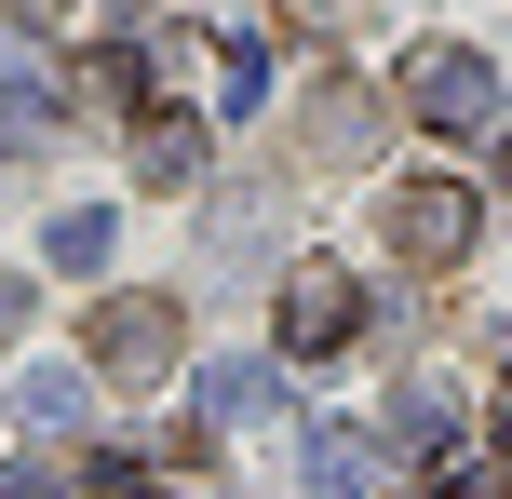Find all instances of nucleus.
<instances>
[{
	"label": "nucleus",
	"mask_w": 512,
	"mask_h": 499,
	"mask_svg": "<svg viewBox=\"0 0 512 499\" xmlns=\"http://www.w3.org/2000/svg\"><path fill=\"white\" fill-rule=\"evenodd\" d=\"M270 14H283V27H310V41H351L364 0H270Z\"/></svg>",
	"instance_id": "11"
},
{
	"label": "nucleus",
	"mask_w": 512,
	"mask_h": 499,
	"mask_svg": "<svg viewBox=\"0 0 512 499\" xmlns=\"http://www.w3.org/2000/svg\"><path fill=\"white\" fill-rule=\"evenodd\" d=\"M162 499H189V486H162Z\"/></svg>",
	"instance_id": "20"
},
{
	"label": "nucleus",
	"mask_w": 512,
	"mask_h": 499,
	"mask_svg": "<svg viewBox=\"0 0 512 499\" xmlns=\"http://www.w3.org/2000/svg\"><path fill=\"white\" fill-rule=\"evenodd\" d=\"M486 432H499V446H512V365H499V392H486Z\"/></svg>",
	"instance_id": "17"
},
{
	"label": "nucleus",
	"mask_w": 512,
	"mask_h": 499,
	"mask_svg": "<svg viewBox=\"0 0 512 499\" xmlns=\"http://www.w3.org/2000/svg\"><path fill=\"white\" fill-rule=\"evenodd\" d=\"M378 432H391V446H445V392H432V378H418V392H391Z\"/></svg>",
	"instance_id": "9"
},
{
	"label": "nucleus",
	"mask_w": 512,
	"mask_h": 499,
	"mask_svg": "<svg viewBox=\"0 0 512 499\" xmlns=\"http://www.w3.org/2000/svg\"><path fill=\"white\" fill-rule=\"evenodd\" d=\"M203 176H216V135L189 122V108H135V189H162V203H189Z\"/></svg>",
	"instance_id": "6"
},
{
	"label": "nucleus",
	"mask_w": 512,
	"mask_h": 499,
	"mask_svg": "<svg viewBox=\"0 0 512 499\" xmlns=\"http://www.w3.org/2000/svg\"><path fill=\"white\" fill-rule=\"evenodd\" d=\"M14 324H27V284H14V270H0V338H14Z\"/></svg>",
	"instance_id": "18"
},
{
	"label": "nucleus",
	"mask_w": 512,
	"mask_h": 499,
	"mask_svg": "<svg viewBox=\"0 0 512 499\" xmlns=\"http://www.w3.org/2000/svg\"><path fill=\"white\" fill-rule=\"evenodd\" d=\"M472 230H486V203H472L459 176H405V189L378 203V243H391L405 270H459V257H472Z\"/></svg>",
	"instance_id": "2"
},
{
	"label": "nucleus",
	"mask_w": 512,
	"mask_h": 499,
	"mask_svg": "<svg viewBox=\"0 0 512 499\" xmlns=\"http://www.w3.org/2000/svg\"><path fill=\"white\" fill-rule=\"evenodd\" d=\"M176 351H189V284H122V297H95V324H81V365H95L108 392H149Z\"/></svg>",
	"instance_id": "1"
},
{
	"label": "nucleus",
	"mask_w": 512,
	"mask_h": 499,
	"mask_svg": "<svg viewBox=\"0 0 512 499\" xmlns=\"http://www.w3.org/2000/svg\"><path fill=\"white\" fill-rule=\"evenodd\" d=\"M27 419H41V432H81V419H95V392H81V365H41V378H27Z\"/></svg>",
	"instance_id": "8"
},
{
	"label": "nucleus",
	"mask_w": 512,
	"mask_h": 499,
	"mask_svg": "<svg viewBox=\"0 0 512 499\" xmlns=\"http://www.w3.org/2000/svg\"><path fill=\"white\" fill-rule=\"evenodd\" d=\"M0 499H68V459H0Z\"/></svg>",
	"instance_id": "14"
},
{
	"label": "nucleus",
	"mask_w": 512,
	"mask_h": 499,
	"mask_svg": "<svg viewBox=\"0 0 512 499\" xmlns=\"http://www.w3.org/2000/svg\"><path fill=\"white\" fill-rule=\"evenodd\" d=\"M270 405V365H203V419H256Z\"/></svg>",
	"instance_id": "10"
},
{
	"label": "nucleus",
	"mask_w": 512,
	"mask_h": 499,
	"mask_svg": "<svg viewBox=\"0 0 512 499\" xmlns=\"http://www.w3.org/2000/svg\"><path fill=\"white\" fill-rule=\"evenodd\" d=\"M378 122H391V108L364 95V81H310V95H297V135H283V176H351V162L378 149Z\"/></svg>",
	"instance_id": "4"
},
{
	"label": "nucleus",
	"mask_w": 512,
	"mask_h": 499,
	"mask_svg": "<svg viewBox=\"0 0 512 499\" xmlns=\"http://www.w3.org/2000/svg\"><path fill=\"white\" fill-rule=\"evenodd\" d=\"M445 499H512L499 473H472V459H459V473H445Z\"/></svg>",
	"instance_id": "15"
},
{
	"label": "nucleus",
	"mask_w": 512,
	"mask_h": 499,
	"mask_svg": "<svg viewBox=\"0 0 512 499\" xmlns=\"http://www.w3.org/2000/svg\"><path fill=\"white\" fill-rule=\"evenodd\" d=\"M391 95H405L432 135H486L499 122V81H486L472 41H405V81H391Z\"/></svg>",
	"instance_id": "3"
},
{
	"label": "nucleus",
	"mask_w": 512,
	"mask_h": 499,
	"mask_svg": "<svg viewBox=\"0 0 512 499\" xmlns=\"http://www.w3.org/2000/svg\"><path fill=\"white\" fill-rule=\"evenodd\" d=\"M0 14H14V27H68V0H0Z\"/></svg>",
	"instance_id": "16"
},
{
	"label": "nucleus",
	"mask_w": 512,
	"mask_h": 499,
	"mask_svg": "<svg viewBox=\"0 0 512 499\" xmlns=\"http://www.w3.org/2000/svg\"><path fill=\"white\" fill-rule=\"evenodd\" d=\"M310 486L324 499H378V446L364 432H310Z\"/></svg>",
	"instance_id": "7"
},
{
	"label": "nucleus",
	"mask_w": 512,
	"mask_h": 499,
	"mask_svg": "<svg viewBox=\"0 0 512 499\" xmlns=\"http://www.w3.org/2000/svg\"><path fill=\"white\" fill-rule=\"evenodd\" d=\"M54 270H108V216H54Z\"/></svg>",
	"instance_id": "12"
},
{
	"label": "nucleus",
	"mask_w": 512,
	"mask_h": 499,
	"mask_svg": "<svg viewBox=\"0 0 512 499\" xmlns=\"http://www.w3.org/2000/svg\"><path fill=\"white\" fill-rule=\"evenodd\" d=\"M189 68H216V41H203V27H162V41H149V81H189Z\"/></svg>",
	"instance_id": "13"
},
{
	"label": "nucleus",
	"mask_w": 512,
	"mask_h": 499,
	"mask_svg": "<svg viewBox=\"0 0 512 499\" xmlns=\"http://www.w3.org/2000/svg\"><path fill=\"white\" fill-rule=\"evenodd\" d=\"M499 176H512V135H499Z\"/></svg>",
	"instance_id": "19"
},
{
	"label": "nucleus",
	"mask_w": 512,
	"mask_h": 499,
	"mask_svg": "<svg viewBox=\"0 0 512 499\" xmlns=\"http://www.w3.org/2000/svg\"><path fill=\"white\" fill-rule=\"evenodd\" d=\"M351 324H364V297H351V270H324V257H297V270H283V284H270V338H283V351H337V338H351Z\"/></svg>",
	"instance_id": "5"
}]
</instances>
